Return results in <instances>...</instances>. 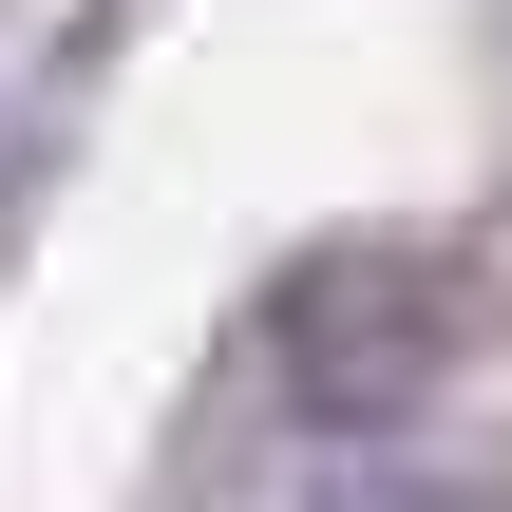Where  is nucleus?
I'll use <instances>...</instances> for the list:
<instances>
[{
    "label": "nucleus",
    "instance_id": "obj_2",
    "mask_svg": "<svg viewBox=\"0 0 512 512\" xmlns=\"http://www.w3.org/2000/svg\"><path fill=\"white\" fill-rule=\"evenodd\" d=\"M323 512H418V494H323Z\"/></svg>",
    "mask_w": 512,
    "mask_h": 512
},
{
    "label": "nucleus",
    "instance_id": "obj_1",
    "mask_svg": "<svg viewBox=\"0 0 512 512\" xmlns=\"http://www.w3.org/2000/svg\"><path fill=\"white\" fill-rule=\"evenodd\" d=\"M456 266L437 247H304V285H285V399L323 418V437H380V418H418L437 399V361H456Z\"/></svg>",
    "mask_w": 512,
    "mask_h": 512
}]
</instances>
